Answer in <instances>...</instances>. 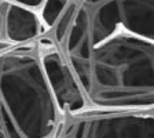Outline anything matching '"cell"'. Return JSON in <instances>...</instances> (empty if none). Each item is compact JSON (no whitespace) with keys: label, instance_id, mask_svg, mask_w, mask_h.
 <instances>
[{"label":"cell","instance_id":"cell-6","mask_svg":"<svg viewBox=\"0 0 154 138\" xmlns=\"http://www.w3.org/2000/svg\"><path fill=\"white\" fill-rule=\"evenodd\" d=\"M44 32L38 11L0 0V48L35 40Z\"/></svg>","mask_w":154,"mask_h":138},{"label":"cell","instance_id":"cell-2","mask_svg":"<svg viewBox=\"0 0 154 138\" xmlns=\"http://www.w3.org/2000/svg\"><path fill=\"white\" fill-rule=\"evenodd\" d=\"M61 116L37 39L0 48V138H54Z\"/></svg>","mask_w":154,"mask_h":138},{"label":"cell","instance_id":"cell-5","mask_svg":"<svg viewBox=\"0 0 154 138\" xmlns=\"http://www.w3.org/2000/svg\"><path fill=\"white\" fill-rule=\"evenodd\" d=\"M43 66L61 112H76L87 108V101L62 50L48 33L37 37Z\"/></svg>","mask_w":154,"mask_h":138},{"label":"cell","instance_id":"cell-1","mask_svg":"<svg viewBox=\"0 0 154 138\" xmlns=\"http://www.w3.org/2000/svg\"><path fill=\"white\" fill-rule=\"evenodd\" d=\"M65 58L88 106L154 108V39L122 33Z\"/></svg>","mask_w":154,"mask_h":138},{"label":"cell","instance_id":"cell-4","mask_svg":"<svg viewBox=\"0 0 154 138\" xmlns=\"http://www.w3.org/2000/svg\"><path fill=\"white\" fill-rule=\"evenodd\" d=\"M54 138H154V108L87 106L63 112Z\"/></svg>","mask_w":154,"mask_h":138},{"label":"cell","instance_id":"cell-7","mask_svg":"<svg viewBox=\"0 0 154 138\" xmlns=\"http://www.w3.org/2000/svg\"><path fill=\"white\" fill-rule=\"evenodd\" d=\"M10 2L22 4V6H25V7H29V8H33V10H36V11H38L45 0H10Z\"/></svg>","mask_w":154,"mask_h":138},{"label":"cell","instance_id":"cell-3","mask_svg":"<svg viewBox=\"0 0 154 138\" xmlns=\"http://www.w3.org/2000/svg\"><path fill=\"white\" fill-rule=\"evenodd\" d=\"M38 14L65 57L122 33L154 39V0H45Z\"/></svg>","mask_w":154,"mask_h":138}]
</instances>
